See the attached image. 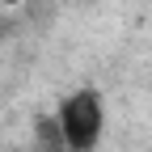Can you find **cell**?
I'll return each mask as SVG.
<instances>
[{
	"label": "cell",
	"instance_id": "obj_1",
	"mask_svg": "<svg viewBox=\"0 0 152 152\" xmlns=\"http://www.w3.org/2000/svg\"><path fill=\"white\" fill-rule=\"evenodd\" d=\"M55 118H59L68 152H97V144L106 135V97L97 89H89V85L85 89H72L59 102Z\"/></svg>",
	"mask_w": 152,
	"mask_h": 152
},
{
	"label": "cell",
	"instance_id": "obj_2",
	"mask_svg": "<svg viewBox=\"0 0 152 152\" xmlns=\"http://www.w3.org/2000/svg\"><path fill=\"white\" fill-rule=\"evenodd\" d=\"M0 4H21V0H0Z\"/></svg>",
	"mask_w": 152,
	"mask_h": 152
}]
</instances>
